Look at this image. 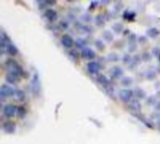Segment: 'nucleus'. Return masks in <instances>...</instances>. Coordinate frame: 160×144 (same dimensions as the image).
<instances>
[{
	"label": "nucleus",
	"instance_id": "f03ea898",
	"mask_svg": "<svg viewBox=\"0 0 160 144\" xmlns=\"http://www.w3.org/2000/svg\"><path fill=\"white\" fill-rule=\"evenodd\" d=\"M30 87H31V91L34 96H39V94L41 91V84H40L39 77L37 73H34L32 78H31V82H30Z\"/></svg>",
	"mask_w": 160,
	"mask_h": 144
},
{
	"label": "nucleus",
	"instance_id": "58836bf2",
	"mask_svg": "<svg viewBox=\"0 0 160 144\" xmlns=\"http://www.w3.org/2000/svg\"><path fill=\"white\" fill-rule=\"evenodd\" d=\"M155 109L160 111V101H157V102H156V104H155Z\"/></svg>",
	"mask_w": 160,
	"mask_h": 144
},
{
	"label": "nucleus",
	"instance_id": "9b49d317",
	"mask_svg": "<svg viewBox=\"0 0 160 144\" xmlns=\"http://www.w3.org/2000/svg\"><path fill=\"white\" fill-rule=\"evenodd\" d=\"M2 128L4 130V132L7 134H13L16 130V125H14V123L11 121H7L3 123Z\"/></svg>",
	"mask_w": 160,
	"mask_h": 144
},
{
	"label": "nucleus",
	"instance_id": "6ab92c4d",
	"mask_svg": "<svg viewBox=\"0 0 160 144\" xmlns=\"http://www.w3.org/2000/svg\"><path fill=\"white\" fill-rule=\"evenodd\" d=\"M67 54H69V58L74 62H76L79 60V53H78L76 50H69V51L67 52Z\"/></svg>",
	"mask_w": 160,
	"mask_h": 144
},
{
	"label": "nucleus",
	"instance_id": "412c9836",
	"mask_svg": "<svg viewBox=\"0 0 160 144\" xmlns=\"http://www.w3.org/2000/svg\"><path fill=\"white\" fill-rule=\"evenodd\" d=\"M95 23L97 26H102L105 23V16L102 14H98L96 18H95Z\"/></svg>",
	"mask_w": 160,
	"mask_h": 144
},
{
	"label": "nucleus",
	"instance_id": "a878e982",
	"mask_svg": "<svg viewBox=\"0 0 160 144\" xmlns=\"http://www.w3.org/2000/svg\"><path fill=\"white\" fill-rule=\"evenodd\" d=\"M123 62L124 64H125V65H131L132 63H133V58L131 57L130 54H125L123 56Z\"/></svg>",
	"mask_w": 160,
	"mask_h": 144
},
{
	"label": "nucleus",
	"instance_id": "a211bd4d",
	"mask_svg": "<svg viewBox=\"0 0 160 144\" xmlns=\"http://www.w3.org/2000/svg\"><path fill=\"white\" fill-rule=\"evenodd\" d=\"M102 36H103V38L105 39V41L108 43H110L113 40V35H112V33L111 31H109V30L104 31L103 34H102Z\"/></svg>",
	"mask_w": 160,
	"mask_h": 144
},
{
	"label": "nucleus",
	"instance_id": "2f4dec72",
	"mask_svg": "<svg viewBox=\"0 0 160 144\" xmlns=\"http://www.w3.org/2000/svg\"><path fill=\"white\" fill-rule=\"evenodd\" d=\"M141 60H143V61H149V60H151V55H150V52H146L144 53H142Z\"/></svg>",
	"mask_w": 160,
	"mask_h": 144
},
{
	"label": "nucleus",
	"instance_id": "c9c22d12",
	"mask_svg": "<svg viewBox=\"0 0 160 144\" xmlns=\"http://www.w3.org/2000/svg\"><path fill=\"white\" fill-rule=\"evenodd\" d=\"M127 13V16H125V19H127V20H132L134 17H135V14L134 13H132V12H128V11H125Z\"/></svg>",
	"mask_w": 160,
	"mask_h": 144
},
{
	"label": "nucleus",
	"instance_id": "7c9ffc66",
	"mask_svg": "<svg viewBox=\"0 0 160 144\" xmlns=\"http://www.w3.org/2000/svg\"><path fill=\"white\" fill-rule=\"evenodd\" d=\"M136 40H137V36H136L135 34H131L128 36L129 44H136Z\"/></svg>",
	"mask_w": 160,
	"mask_h": 144
},
{
	"label": "nucleus",
	"instance_id": "c756f323",
	"mask_svg": "<svg viewBox=\"0 0 160 144\" xmlns=\"http://www.w3.org/2000/svg\"><path fill=\"white\" fill-rule=\"evenodd\" d=\"M104 89H105V92H106L107 95L111 96H113V88H112L111 85H108L106 87H104Z\"/></svg>",
	"mask_w": 160,
	"mask_h": 144
},
{
	"label": "nucleus",
	"instance_id": "1a4fd4ad",
	"mask_svg": "<svg viewBox=\"0 0 160 144\" xmlns=\"http://www.w3.org/2000/svg\"><path fill=\"white\" fill-rule=\"evenodd\" d=\"M81 57L86 60H93L96 58V52L90 48H85V49L81 50Z\"/></svg>",
	"mask_w": 160,
	"mask_h": 144
},
{
	"label": "nucleus",
	"instance_id": "4be33fe9",
	"mask_svg": "<svg viewBox=\"0 0 160 144\" xmlns=\"http://www.w3.org/2000/svg\"><path fill=\"white\" fill-rule=\"evenodd\" d=\"M111 28H112V30H113L115 33L119 34V33H121L124 30V25H122V23H115L114 25H112Z\"/></svg>",
	"mask_w": 160,
	"mask_h": 144
},
{
	"label": "nucleus",
	"instance_id": "aec40b11",
	"mask_svg": "<svg viewBox=\"0 0 160 144\" xmlns=\"http://www.w3.org/2000/svg\"><path fill=\"white\" fill-rule=\"evenodd\" d=\"M147 35L150 36V38H155L156 36H157L159 35V30L157 28H155V27H153V28H150L147 30Z\"/></svg>",
	"mask_w": 160,
	"mask_h": 144
},
{
	"label": "nucleus",
	"instance_id": "b1692460",
	"mask_svg": "<svg viewBox=\"0 0 160 144\" xmlns=\"http://www.w3.org/2000/svg\"><path fill=\"white\" fill-rule=\"evenodd\" d=\"M17 115H18L20 118H25V115H26V109L25 107H18V109H17Z\"/></svg>",
	"mask_w": 160,
	"mask_h": 144
},
{
	"label": "nucleus",
	"instance_id": "f257e3e1",
	"mask_svg": "<svg viewBox=\"0 0 160 144\" xmlns=\"http://www.w3.org/2000/svg\"><path fill=\"white\" fill-rule=\"evenodd\" d=\"M6 66H7V68H9V74L11 75L12 77H14L16 80H19L21 77L23 76V74H25L23 68L15 61V60L11 59V58L7 59Z\"/></svg>",
	"mask_w": 160,
	"mask_h": 144
},
{
	"label": "nucleus",
	"instance_id": "2eb2a0df",
	"mask_svg": "<svg viewBox=\"0 0 160 144\" xmlns=\"http://www.w3.org/2000/svg\"><path fill=\"white\" fill-rule=\"evenodd\" d=\"M14 98H16V100H18V101L22 102L23 100L25 99L26 96H25V93L21 89H15V92H14Z\"/></svg>",
	"mask_w": 160,
	"mask_h": 144
},
{
	"label": "nucleus",
	"instance_id": "72a5a7b5",
	"mask_svg": "<svg viewBox=\"0 0 160 144\" xmlns=\"http://www.w3.org/2000/svg\"><path fill=\"white\" fill-rule=\"evenodd\" d=\"M155 78V73L154 71H148L147 73V79L149 80H153Z\"/></svg>",
	"mask_w": 160,
	"mask_h": 144
},
{
	"label": "nucleus",
	"instance_id": "c85d7f7f",
	"mask_svg": "<svg viewBox=\"0 0 160 144\" xmlns=\"http://www.w3.org/2000/svg\"><path fill=\"white\" fill-rule=\"evenodd\" d=\"M59 26H60L61 29L67 30V29L69 28V22H67V21H65V20H63V21H61L59 23Z\"/></svg>",
	"mask_w": 160,
	"mask_h": 144
},
{
	"label": "nucleus",
	"instance_id": "6e6552de",
	"mask_svg": "<svg viewBox=\"0 0 160 144\" xmlns=\"http://www.w3.org/2000/svg\"><path fill=\"white\" fill-rule=\"evenodd\" d=\"M44 17L51 23H53L57 20V13L53 9H47L44 12Z\"/></svg>",
	"mask_w": 160,
	"mask_h": 144
},
{
	"label": "nucleus",
	"instance_id": "a19ab883",
	"mask_svg": "<svg viewBox=\"0 0 160 144\" xmlns=\"http://www.w3.org/2000/svg\"><path fill=\"white\" fill-rule=\"evenodd\" d=\"M159 121H160V117H159Z\"/></svg>",
	"mask_w": 160,
	"mask_h": 144
},
{
	"label": "nucleus",
	"instance_id": "f704fd0d",
	"mask_svg": "<svg viewBox=\"0 0 160 144\" xmlns=\"http://www.w3.org/2000/svg\"><path fill=\"white\" fill-rule=\"evenodd\" d=\"M136 49H137V46H136V44H129L128 45V51H129V52H135Z\"/></svg>",
	"mask_w": 160,
	"mask_h": 144
},
{
	"label": "nucleus",
	"instance_id": "20e7f679",
	"mask_svg": "<svg viewBox=\"0 0 160 144\" xmlns=\"http://www.w3.org/2000/svg\"><path fill=\"white\" fill-rule=\"evenodd\" d=\"M133 96H134V91H132L131 89L125 88V89H122L119 92V98L124 103H129L130 101H132L133 100L132 99Z\"/></svg>",
	"mask_w": 160,
	"mask_h": 144
},
{
	"label": "nucleus",
	"instance_id": "cd10ccee",
	"mask_svg": "<svg viewBox=\"0 0 160 144\" xmlns=\"http://www.w3.org/2000/svg\"><path fill=\"white\" fill-rule=\"evenodd\" d=\"M17 81H18V80H16L14 77H12L11 75L8 74L6 76V82L8 83H9V84H15V83L17 82Z\"/></svg>",
	"mask_w": 160,
	"mask_h": 144
},
{
	"label": "nucleus",
	"instance_id": "f8f14e48",
	"mask_svg": "<svg viewBox=\"0 0 160 144\" xmlns=\"http://www.w3.org/2000/svg\"><path fill=\"white\" fill-rule=\"evenodd\" d=\"M18 52H19V50L14 45V43H13L12 41L9 42L8 45H7V48H6V53H8V54L11 55V56H15L18 54Z\"/></svg>",
	"mask_w": 160,
	"mask_h": 144
},
{
	"label": "nucleus",
	"instance_id": "ddd939ff",
	"mask_svg": "<svg viewBox=\"0 0 160 144\" xmlns=\"http://www.w3.org/2000/svg\"><path fill=\"white\" fill-rule=\"evenodd\" d=\"M111 76L113 77L115 79H120L123 77L124 75V70L120 66H113L112 69L111 70Z\"/></svg>",
	"mask_w": 160,
	"mask_h": 144
},
{
	"label": "nucleus",
	"instance_id": "9d476101",
	"mask_svg": "<svg viewBox=\"0 0 160 144\" xmlns=\"http://www.w3.org/2000/svg\"><path fill=\"white\" fill-rule=\"evenodd\" d=\"M128 109H130L131 111H133L135 113H139V112H141V103H139V100L133 99L132 101H130L128 103Z\"/></svg>",
	"mask_w": 160,
	"mask_h": 144
},
{
	"label": "nucleus",
	"instance_id": "f3484780",
	"mask_svg": "<svg viewBox=\"0 0 160 144\" xmlns=\"http://www.w3.org/2000/svg\"><path fill=\"white\" fill-rule=\"evenodd\" d=\"M75 45H76V47L78 49L83 50V49L87 48L86 47V45H87L86 40L84 38H79L76 39V41H75Z\"/></svg>",
	"mask_w": 160,
	"mask_h": 144
},
{
	"label": "nucleus",
	"instance_id": "4c0bfd02",
	"mask_svg": "<svg viewBox=\"0 0 160 144\" xmlns=\"http://www.w3.org/2000/svg\"><path fill=\"white\" fill-rule=\"evenodd\" d=\"M141 38H139V42H142V43H144V42H146V41H147V38H146L145 36H141Z\"/></svg>",
	"mask_w": 160,
	"mask_h": 144
},
{
	"label": "nucleus",
	"instance_id": "dca6fc26",
	"mask_svg": "<svg viewBox=\"0 0 160 144\" xmlns=\"http://www.w3.org/2000/svg\"><path fill=\"white\" fill-rule=\"evenodd\" d=\"M134 96L138 99H143L146 98V93L141 88L137 87V88L134 89Z\"/></svg>",
	"mask_w": 160,
	"mask_h": 144
},
{
	"label": "nucleus",
	"instance_id": "7ed1b4c3",
	"mask_svg": "<svg viewBox=\"0 0 160 144\" xmlns=\"http://www.w3.org/2000/svg\"><path fill=\"white\" fill-rule=\"evenodd\" d=\"M15 90L12 88L11 86L9 84H2L1 88H0V98H1V101H4L6 98H9L11 96H14Z\"/></svg>",
	"mask_w": 160,
	"mask_h": 144
},
{
	"label": "nucleus",
	"instance_id": "e433bc0d",
	"mask_svg": "<svg viewBox=\"0 0 160 144\" xmlns=\"http://www.w3.org/2000/svg\"><path fill=\"white\" fill-rule=\"evenodd\" d=\"M147 103L148 104H156V102H155V98H153V96H151V98H149L148 99H147Z\"/></svg>",
	"mask_w": 160,
	"mask_h": 144
},
{
	"label": "nucleus",
	"instance_id": "473e14b6",
	"mask_svg": "<svg viewBox=\"0 0 160 144\" xmlns=\"http://www.w3.org/2000/svg\"><path fill=\"white\" fill-rule=\"evenodd\" d=\"M81 19H83V22L85 23H89L91 21V16L88 15V14H83V16H81Z\"/></svg>",
	"mask_w": 160,
	"mask_h": 144
},
{
	"label": "nucleus",
	"instance_id": "5701e85b",
	"mask_svg": "<svg viewBox=\"0 0 160 144\" xmlns=\"http://www.w3.org/2000/svg\"><path fill=\"white\" fill-rule=\"evenodd\" d=\"M132 82H133V80H132L130 77H124V78H122L121 80V84L125 87L130 86L132 84Z\"/></svg>",
	"mask_w": 160,
	"mask_h": 144
},
{
	"label": "nucleus",
	"instance_id": "0eeeda50",
	"mask_svg": "<svg viewBox=\"0 0 160 144\" xmlns=\"http://www.w3.org/2000/svg\"><path fill=\"white\" fill-rule=\"evenodd\" d=\"M61 44H62L63 47H65L66 49H71L74 45V40H73L72 36L67 34L63 35L62 38H61Z\"/></svg>",
	"mask_w": 160,
	"mask_h": 144
},
{
	"label": "nucleus",
	"instance_id": "39448f33",
	"mask_svg": "<svg viewBox=\"0 0 160 144\" xmlns=\"http://www.w3.org/2000/svg\"><path fill=\"white\" fill-rule=\"evenodd\" d=\"M87 71L90 73L91 75H99V71L101 69V66L98 62L96 61H90L87 63L86 65Z\"/></svg>",
	"mask_w": 160,
	"mask_h": 144
},
{
	"label": "nucleus",
	"instance_id": "bb28decb",
	"mask_svg": "<svg viewBox=\"0 0 160 144\" xmlns=\"http://www.w3.org/2000/svg\"><path fill=\"white\" fill-rule=\"evenodd\" d=\"M95 45H96L97 50H99V51H102V50L105 49V44L101 39H97V40L95 41Z\"/></svg>",
	"mask_w": 160,
	"mask_h": 144
},
{
	"label": "nucleus",
	"instance_id": "ea45409f",
	"mask_svg": "<svg viewBox=\"0 0 160 144\" xmlns=\"http://www.w3.org/2000/svg\"><path fill=\"white\" fill-rule=\"evenodd\" d=\"M159 129H160V122H159Z\"/></svg>",
	"mask_w": 160,
	"mask_h": 144
},
{
	"label": "nucleus",
	"instance_id": "423d86ee",
	"mask_svg": "<svg viewBox=\"0 0 160 144\" xmlns=\"http://www.w3.org/2000/svg\"><path fill=\"white\" fill-rule=\"evenodd\" d=\"M17 107L12 105V104H6V105L3 107L2 111L3 114H4L7 118H11V117L15 116L17 114Z\"/></svg>",
	"mask_w": 160,
	"mask_h": 144
},
{
	"label": "nucleus",
	"instance_id": "4468645a",
	"mask_svg": "<svg viewBox=\"0 0 160 144\" xmlns=\"http://www.w3.org/2000/svg\"><path fill=\"white\" fill-rule=\"evenodd\" d=\"M97 82L99 83V84L102 85L103 87L110 85V80L108 79V77H106L103 74H99L97 76Z\"/></svg>",
	"mask_w": 160,
	"mask_h": 144
},
{
	"label": "nucleus",
	"instance_id": "393cba45",
	"mask_svg": "<svg viewBox=\"0 0 160 144\" xmlns=\"http://www.w3.org/2000/svg\"><path fill=\"white\" fill-rule=\"evenodd\" d=\"M108 60L110 62H117L119 61V55L116 52H111L110 54L108 55Z\"/></svg>",
	"mask_w": 160,
	"mask_h": 144
}]
</instances>
